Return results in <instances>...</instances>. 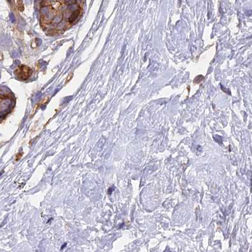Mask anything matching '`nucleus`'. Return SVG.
Listing matches in <instances>:
<instances>
[{
    "mask_svg": "<svg viewBox=\"0 0 252 252\" xmlns=\"http://www.w3.org/2000/svg\"><path fill=\"white\" fill-rule=\"evenodd\" d=\"M16 104V98L6 86H0V123L12 112Z\"/></svg>",
    "mask_w": 252,
    "mask_h": 252,
    "instance_id": "nucleus-1",
    "label": "nucleus"
},
{
    "mask_svg": "<svg viewBox=\"0 0 252 252\" xmlns=\"http://www.w3.org/2000/svg\"><path fill=\"white\" fill-rule=\"evenodd\" d=\"M14 73L18 79L26 80L30 77L32 70L28 66L22 64L21 66L15 70Z\"/></svg>",
    "mask_w": 252,
    "mask_h": 252,
    "instance_id": "nucleus-2",
    "label": "nucleus"
},
{
    "mask_svg": "<svg viewBox=\"0 0 252 252\" xmlns=\"http://www.w3.org/2000/svg\"><path fill=\"white\" fill-rule=\"evenodd\" d=\"M73 77V73L72 74H70V75H69L67 79H66V83H67L68 81H70V79H72V77Z\"/></svg>",
    "mask_w": 252,
    "mask_h": 252,
    "instance_id": "nucleus-3",
    "label": "nucleus"
}]
</instances>
